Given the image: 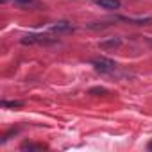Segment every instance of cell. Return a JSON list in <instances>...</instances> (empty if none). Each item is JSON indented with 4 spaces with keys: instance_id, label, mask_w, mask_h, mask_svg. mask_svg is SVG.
Returning a JSON list of instances; mask_svg holds the SVG:
<instances>
[{
    "instance_id": "1",
    "label": "cell",
    "mask_w": 152,
    "mask_h": 152,
    "mask_svg": "<svg viewBox=\"0 0 152 152\" xmlns=\"http://www.w3.org/2000/svg\"><path fill=\"white\" fill-rule=\"evenodd\" d=\"M97 4L102 9H118L120 7V0H97Z\"/></svg>"
},
{
    "instance_id": "3",
    "label": "cell",
    "mask_w": 152,
    "mask_h": 152,
    "mask_svg": "<svg viewBox=\"0 0 152 152\" xmlns=\"http://www.w3.org/2000/svg\"><path fill=\"white\" fill-rule=\"evenodd\" d=\"M4 106H13V107H18V106H22V102H4Z\"/></svg>"
},
{
    "instance_id": "2",
    "label": "cell",
    "mask_w": 152,
    "mask_h": 152,
    "mask_svg": "<svg viewBox=\"0 0 152 152\" xmlns=\"http://www.w3.org/2000/svg\"><path fill=\"white\" fill-rule=\"evenodd\" d=\"M93 64L97 66V70H102V72H109V70H113V66H115L111 61H106V59H95Z\"/></svg>"
},
{
    "instance_id": "5",
    "label": "cell",
    "mask_w": 152,
    "mask_h": 152,
    "mask_svg": "<svg viewBox=\"0 0 152 152\" xmlns=\"http://www.w3.org/2000/svg\"><path fill=\"white\" fill-rule=\"evenodd\" d=\"M150 148H152V143H150Z\"/></svg>"
},
{
    "instance_id": "4",
    "label": "cell",
    "mask_w": 152,
    "mask_h": 152,
    "mask_svg": "<svg viewBox=\"0 0 152 152\" xmlns=\"http://www.w3.org/2000/svg\"><path fill=\"white\" fill-rule=\"evenodd\" d=\"M16 2H22V4H29V2H32V0H16Z\"/></svg>"
}]
</instances>
